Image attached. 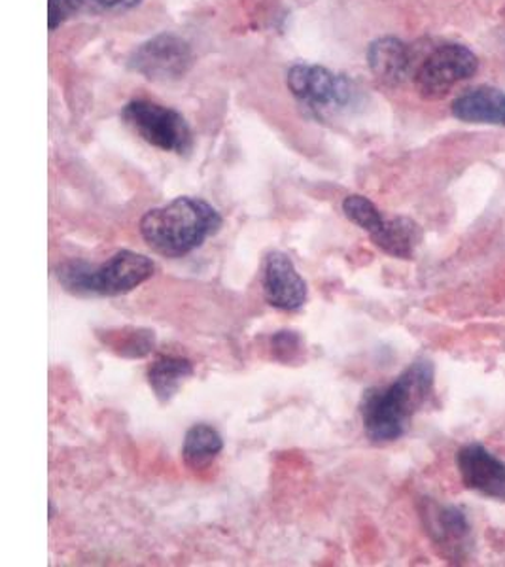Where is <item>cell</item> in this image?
Instances as JSON below:
<instances>
[{"instance_id": "1", "label": "cell", "mask_w": 505, "mask_h": 567, "mask_svg": "<svg viewBox=\"0 0 505 567\" xmlns=\"http://www.w3.org/2000/svg\"><path fill=\"white\" fill-rule=\"evenodd\" d=\"M434 363L421 358L389 386L371 388L363 393L360 416L371 443L387 445L408 433L415 414L434 392Z\"/></svg>"}, {"instance_id": "2", "label": "cell", "mask_w": 505, "mask_h": 567, "mask_svg": "<svg viewBox=\"0 0 505 567\" xmlns=\"http://www.w3.org/2000/svg\"><path fill=\"white\" fill-rule=\"evenodd\" d=\"M221 224L220 213L207 200L176 197L167 205L144 214L141 235L159 256L178 259L202 248L205 240L220 231Z\"/></svg>"}, {"instance_id": "3", "label": "cell", "mask_w": 505, "mask_h": 567, "mask_svg": "<svg viewBox=\"0 0 505 567\" xmlns=\"http://www.w3.org/2000/svg\"><path fill=\"white\" fill-rule=\"evenodd\" d=\"M156 264L143 254L120 250L104 264L72 259L55 269L61 286L76 296H125L154 277Z\"/></svg>"}, {"instance_id": "4", "label": "cell", "mask_w": 505, "mask_h": 567, "mask_svg": "<svg viewBox=\"0 0 505 567\" xmlns=\"http://www.w3.org/2000/svg\"><path fill=\"white\" fill-rule=\"evenodd\" d=\"M421 520L443 560L454 566L472 560L475 539L472 523L462 507L424 497L421 502Z\"/></svg>"}, {"instance_id": "5", "label": "cell", "mask_w": 505, "mask_h": 567, "mask_svg": "<svg viewBox=\"0 0 505 567\" xmlns=\"http://www.w3.org/2000/svg\"><path fill=\"white\" fill-rule=\"evenodd\" d=\"M122 120L143 141L163 152L182 155L192 150V130L186 117L176 110L150 101H131L122 110Z\"/></svg>"}, {"instance_id": "6", "label": "cell", "mask_w": 505, "mask_h": 567, "mask_svg": "<svg viewBox=\"0 0 505 567\" xmlns=\"http://www.w3.org/2000/svg\"><path fill=\"white\" fill-rule=\"evenodd\" d=\"M480 71V59L464 44H443L430 53L415 74V87L426 101H440L454 85Z\"/></svg>"}, {"instance_id": "7", "label": "cell", "mask_w": 505, "mask_h": 567, "mask_svg": "<svg viewBox=\"0 0 505 567\" xmlns=\"http://www.w3.org/2000/svg\"><path fill=\"white\" fill-rule=\"evenodd\" d=\"M293 97L315 112L347 109L357 95L349 78L333 74L326 66L293 65L286 76Z\"/></svg>"}, {"instance_id": "8", "label": "cell", "mask_w": 505, "mask_h": 567, "mask_svg": "<svg viewBox=\"0 0 505 567\" xmlns=\"http://www.w3.org/2000/svg\"><path fill=\"white\" fill-rule=\"evenodd\" d=\"M194 52L186 40L176 34H157L136 48L130 58L131 71L152 82H175L188 74Z\"/></svg>"}, {"instance_id": "9", "label": "cell", "mask_w": 505, "mask_h": 567, "mask_svg": "<svg viewBox=\"0 0 505 567\" xmlns=\"http://www.w3.org/2000/svg\"><path fill=\"white\" fill-rule=\"evenodd\" d=\"M462 484L480 496L505 502V460L480 443H470L456 452Z\"/></svg>"}, {"instance_id": "10", "label": "cell", "mask_w": 505, "mask_h": 567, "mask_svg": "<svg viewBox=\"0 0 505 567\" xmlns=\"http://www.w3.org/2000/svg\"><path fill=\"white\" fill-rule=\"evenodd\" d=\"M264 297L272 309L299 310L309 299V288L292 259L271 251L264 265Z\"/></svg>"}, {"instance_id": "11", "label": "cell", "mask_w": 505, "mask_h": 567, "mask_svg": "<svg viewBox=\"0 0 505 567\" xmlns=\"http://www.w3.org/2000/svg\"><path fill=\"white\" fill-rule=\"evenodd\" d=\"M451 110L458 122L505 127V91L491 85L473 87L454 99Z\"/></svg>"}, {"instance_id": "12", "label": "cell", "mask_w": 505, "mask_h": 567, "mask_svg": "<svg viewBox=\"0 0 505 567\" xmlns=\"http://www.w3.org/2000/svg\"><path fill=\"white\" fill-rule=\"evenodd\" d=\"M368 65L382 84L390 87L403 84L411 71V53L408 44L394 37L373 40L368 50Z\"/></svg>"}, {"instance_id": "13", "label": "cell", "mask_w": 505, "mask_h": 567, "mask_svg": "<svg viewBox=\"0 0 505 567\" xmlns=\"http://www.w3.org/2000/svg\"><path fill=\"white\" fill-rule=\"evenodd\" d=\"M194 377V363L182 355L163 354L148 369V384L159 403H168Z\"/></svg>"}, {"instance_id": "14", "label": "cell", "mask_w": 505, "mask_h": 567, "mask_svg": "<svg viewBox=\"0 0 505 567\" xmlns=\"http://www.w3.org/2000/svg\"><path fill=\"white\" fill-rule=\"evenodd\" d=\"M421 239V227L416 226L413 219L403 218V216L387 218V224L381 231L371 237L373 245L379 246L392 258L400 259L413 258Z\"/></svg>"}, {"instance_id": "15", "label": "cell", "mask_w": 505, "mask_h": 567, "mask_svg": "<svg viewBox=\"0 0 505 567\" xmlns=\"http://www.w3.org/2000/svg\"><path fill=\"white\" fill-rule=\"evenodd\" d=\"M224 451V439L216 427L208 424H195L189 427L182 446L184 462L192 470H207Z\"/></svg>"}, {"instance_id": "16", "label": "cell", "mask_w": 505, "mask_h": 567, "mask_svg": "<svg viewBox=\"0 0 505 567\" xmlns=\"http://www.w3.org/2000/svg\"><path fill=\"white\" fill-rule=\"evenodd\" d=\"M103 339L106 347H111L116 354L124 358H144L156 347V333L150 329H122V331H106Z\"/></svg>"}, {"instance_id": "17", "label": "cell", "mask_w": 505, "mask_h": 567, "mask_svg": "<svg viewBox=\"0 0 505 567\" xmlns=\"http://www.w3.org/2000/svg\"><path fill=\"white\" fill-rule=\"evenodd\" d=\"M343 213L352 224H357L370 237L381 231L384 224H387V218L382 216L381 210L368 197H363V195H349V197H344Z\"/></svg>"}, {"instance_id": "18", "label": "cell", "mask_w": 505, "mask_h": 567, "mask_svg": "<svg viewBox=\"0 0 505 567\" xmlns=\"http://www.w3.org/2000/svg\"><path fill=\"white\" fill-rule=\"evenodd\" d=\"M271 350L275 360L290 363L298 360L303 352V339L296 331H279L271 339Z\"/></svg>"}, {"instance_id": "19", "label": "cell", "mask_w": 505, "mask_h": 567, "mask_svg": "<svg viewBox=\"0 0 505 567\" xmlns=\"http://www.w3.org/2000/svg\"><path fill=\"white\" fill-rule=\"evenodd\" d=\"M90 4V0H48V27L55 31L58 27L74 18Z\"/></svg>"}, {"instance_id": "20", "label": "cell", "mask_w": 505, "mask_h": 567, "mask_svg": "<svg viewBox=\"0 0 505 567\" xmlns=\"http://www.w3.org/2000/svg\"><path fill=\"white\" fill-rule=\"evenodd\" d=\"M90 4L101 8V10L120 12V10H131V8L138 7L141 0H90Z\"/></svg>"}]
</instances>
